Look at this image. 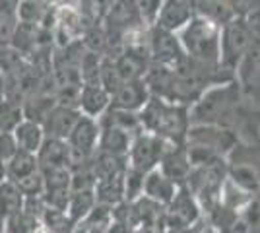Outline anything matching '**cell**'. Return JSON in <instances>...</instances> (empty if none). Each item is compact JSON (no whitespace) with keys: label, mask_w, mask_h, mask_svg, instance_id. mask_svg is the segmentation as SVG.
Listing matches in <instances>:
<instances>
[{"label":"cell","mask_w":260,"mask_h":233,"mask_svg":"<svg viewBox=\"0 0 260 233\" xmlns=\"http://www.w3.org/2000/svg\"><path fill=\"white\" fill-rule=\"evenodd\" d=\"M54 105H56V99H54L53 91H35L23 99V117L41 124Z\"/></svg>","instance_id":"603a6c76"},{"label":"cell","mask_w":260,"mask_h":233,"mask_svg":"<svg viewBox=\"0 0 260 233\" xmlns=\"http://www.w3.org/2000/svg\"><path fill=\"white\" fill-rule=\"evenodd\" d=\"M124 171L122 169L115 175H109L105 179H99L95 183V200L98 204H103V206H117L120 202H124Z\"/></svg>","instance_id":"e0dca14e"},{"label":"cell","mask_w":260,"mask_h":233,"mask_svg":"<svg viewBox=\"0 0 260 233\" xmlns=\"http://www.w3.org/2000/svg\"><path fill=\"white\" fill-rule=\"evenodd\" d=\"M239 189L247 190L249 194H256L260 190V173L256 165L250 161H235L229 167V177Z\"/></svg>","instance_id":"484cf974"},{"label":"cell","mask_w":260,"mask_h":233,"mask_svg":"<svg viewBox=\"0 0 260 233\" xmlns=\"http://www.w3.org/2000/svg\"><path fill=\"white\" fill-rule=\"evenodd\" d=\"M148 55H150L152 64H159V66H167V68L179 66L184 58H186L179 37L175 34H171V31H165L161 27H157V25L150 27Z\"/></svg>","instance_id":"ba28073f"},{"label":"cell","mask_w":260,"mask_h":233,"mask_svg":"<svg viewBox=\"0 0 260 233\" xmlns=\"http://www.w3.org/2000/svg\"><path fill=\"white\" fill-rule=\"evenodd\" d=\"M4 91H6V82H4V76H2V72H0V99L4 97Z\"/></svg>","instance_id":"ab89813d"},{"label":"cell","mask_w":260,"mask_h":233,"mask_svg":"<svg viewBox=\"0 0 260 233\" xmlns=\"http://www.w3.org/2000/svg\"><path fill=\"white\" fill-rule=\"evenodd\" d=\"M256 35L250 31V27L243 18H235L221 27L219 34V64L223 70L235 74L241 58L249 51L250 43Z\"/></svg>","instance_id":"277c9868"},{"label":"cell","mask_w":260,"mask_h":233,"mask_svg":"<svg viewBox=\"0 0 260 233\" xmlns=\"http://www.w3.org/2000/svg\"><path fill=\"white\" fill-rule=\"evenodd\" d=\"M95 204H98V200H95V192L93 190H76V192L70 194L68 206H66V214L72 220V223H78L93 210Z\"/></svg>","instance_id":"f1b7e54d"},{"label":"cell","mask_w":260,"mask_h":233,"mask_svg":"<svg viewBox=\"0 0 260 233\" xmlns=\"http://www.w3.org/2000/svg\"><path fill=\"white\" fill-rule=\"evenodd\" d=\"M12 134L18 142V148L23 152H29V154H37L41 144L45 142V138H47L43 126L39 122L29 121V119H23Z\"/></svg>","instance_id":"ffe728a7"},{"label":"cell","mask_w":260,"mask_h":233,"mask_svg":"<svg viewBox=\"0 0 260 233\" xmlns=\"http://www.w3.org/2000/svg\"><path fill=\"white\" fill-rule=\"evenodd\" d=\"M177 189H179V187L175 185L173 181H169V179L165 177L161 171L155 167L150 173L144 175L142 196L150 198L152 202H155V204H165V206H169V202H171V200L175 198V194H177Z\"/></svg>","instance_id":"2e32d148"},{"label":"cell","mask_w":260,"mask_h":233,"mask_svg":"<svg viewBox=\"0 0 260 233\" xmlns=\"http://www.w3.org/2000/svg\"><path fill=\"white\" fill-rule=\"evenodd\" d=\"M181 2H183L188 10H190L192 16H200L202 10H204V6H206L208 0H181Z\"/></svg>","instance_id":"74e56055"},{"label":"cell","mask_w":260,"mask_h":233,"mask_svg":"<svg viewBox=\"0 0 260 233\" xmlns=\"http://www.w3.org/2000/svg\"><path fill=\"white\" fill-rule=\"evenodd\" d=\"M190 18H192V14L181 0H163L161 12H159V18H157L155 25L165 29V31L177 34L179 29H183L184 25L190 22Z\"/></svg>","instance_id":"ac0fdd59"},{"label":"cell","mask_w":260,"mask_h":233,"mask_svg":"<svg viewBox=\"0 0 260 233\" xmlns=\"http://www.w3.org/2000/svg\"><path fill=\"white\" fill-rule=\"evenodd\" d=\"M35 2H45V4H54L56 0H35Z\"/></svg>","instance_id":"7bdbcfd3"},{"label":"cell","mask_w":260,"mask_h":233,"mask_svg":"<svg viewBox=\"0 0 260 233\" xmlns=\"http://www.w3.org/2000/svg\"><path fill=\"white\" fill-rule=\"evenodd\" d=\"M142 122V130L152 132L171 144H184V138L188 132V107L175 105L169 101L150 95L144 109L138 113Z\"/></svg>","instance_id":"7a4b0ae2"},{"label":"cell","mask_w":260,"mask_h":233,"mask_svg":"<svg viewBox=\"0 0 260 233\" xmlns=\"http://www.w3.org/2000/svg\"><path fill=\"white\" fill-rule=\"evenodd\" d=\"M200 16L208 18L210 22H214L216 25H219V27H223V25L229 23L231 20H235V14L231 10L228 0H208Z\"/></svg>","instance_id":"1f68e13d"},{"label":"cell","mask_w":260,"mask_h":233,"mask_svg":"<svg viewBox=\"0 0 260 233\" xmlns=\"http://www.w3.org/2000/svg\"><path fill=\"white\" fill-rule=\"evenodd\" d=\"M39 35H41V25L18 22L8 45H12L16 51H20L25 58H29L39 47Z\"/></svg>","instance_id":"7402d4cb"},{"label":"cell","mask_w":260,"mask_h":233,"mask_svg":"<svg viewBox=\"0 0 260 233\" xmlns=\"http://www.w3.org/2000/svg\"><path fill=\"white\" fill-rule=\"evenodd\" d=\"M99 132H101V126H99L98 119L80 115L72 132L66 138V142L70 146V152H72V165L70 167L91 161L93 154L98 152Z\"/></svg>","instance_id":"52a82bcc"},{"label":"cell","mask_w":260,"mask_h":233,"mask_svg":"<svg viewBox=\"0 0 260 233\" xmlns=\"http://www.w3.org/2000/svg\"><path fill=\"white\" fill-rule=\"evenodd\" d=\"M54 4H45V2H35V0H20L16 16L18 22L33 23V25H45L53 18Z\"/></svg>","instance_id":"cb8c5ba5"},{"label":"cell","mask_w":260,"mask_h":233,"mask_svg":"<svg viewBox=\"0 0 260 233\" xmlns=\"http://www.w3.org/2000/svg\"><path fill=\"white\" fill-rule=\"evenodd\" d=\"M111 60L115 62V66H117L120 78L124 82L142 80L146 76L150 64H152L148 51H142V49H122V53L117 55L115 58H111Z\"/></svg>","instance_id":"5bb4252c"},{"label":"cell","mask_w":260,"mask_h":233,"mask_svg":"<svg viewBox=\"0 0 260 233\" xmlns=\"http://www.w3.org/2000/svg\"><path fill=\"white\" fill-rule=\"evenodd\" d=\"M20 190L23 192V196L25 198H35V196H41L45 190V183H43V175H41V171H37V173H33L29 177L22 179V181H18L16 183Z\"/></svg>","instance_id":"836d02e7"},{"label":"cell","mask_w":260,"mask_h":233,"mask_svg":"<svg viewBox=\"0 0 260 233\" xmlns=\"http://www.w3.org/2000/svg\"><path fill=\"white\" fill-rule=\"evenodd\" d=\"M20 0H0V10H12L16 12Z\"/></svg>","instance_id":"f35d334b"},{"label":"cell","mask_w":260,"mask_h":233,"mask_svg":"<svg viewBox=\"0 0 260 233\" xmlns=\"http://www.w3.org/2000/svg\"><path fill=\"white\" fill-rule=\"evenodd\" d=\"M39 171V163H37V155L18 150L16 155L6 161V179H10L14 183L22 181V179L29 177L33 173Z\"/></svg>","instance_id":"83f0119b"},{"label":"cell","mask_w":260,"mask_h":233,"mask_svg":"<svg viewBox=\"0 0 260 233\" xmlns=\"http://www.w3.org/2000/svg\"><path fill=\"white\" fill-rule=\"evenodd\" d=\"M35 155L39 169H70L72 165L70 146L60 138H45V142Z\"/></svg>","instance_id":"4fadbf2b"},{"label":"cell","mask_w":260,"mask_h":233,"mask_svg":"<svg viewBox=\"0 0 260 233\" xmlns=\"http://www.w3.org/2000/svg\"><path fill=\"white\" fill-rule=\"evenodd\" d=\"M20 148H18V142H16V138H14V134L12 132H0V161H8L12 159L16 152H18Z\"/></svg>","instance_id":"d590c367"},{"label":"cell","mask_w":260,"mask_h":233,"mask_svg":"<svg viewBox=\"0 0 260 233\" xmlns=\"http://www.w3.org/2000/svg\"><path fill=\"white\" fill-rule=\"evenodd\" d=\"M82 113L74 109V107H66V105H54L49 111V115L45 117V121L41 122L47 138H60L66 140L68 134L72 132L74 124L78 122Z\"/></svg>","instance_id":"7c38bea8"},{"label":"cell","mask_w":260,"mask_h":233,"mask_svg":"<svg viewBox=\"0 0 260 233\" xmlns=\"http://www.w3.org/2000/svg\"><path fill=\"white\" fill-rule=\"evenodd\" d=\"M184 146L204 148L214 154L225 157L237 148V136L229 128L210 126V124H190L184 138Z\"/></svg>","instance_id":"8992f818"},{"label":"cell","mask_w":260,"mask_h":233,"mask_svg":"<svg viewBox=\"0 0 260 233\" xmlns=\"http://www.w3.org/2000/svg\"><path fill=\"white\" fill-rule=\"evenodd\" d=\"M6 179V163L4 161H0V183Z\"/></svg>","instance_id":"60d3db41"},{"label":"cell","mask_w":260,"mask_h":233,"mask_svg":"<svg viewBox=\"0 0 260 233\" xmlns=\"http://www.w3.org/2000/svg\"><path fill=\"white\" fill-rule=\"evenodd\" d=\"M198 216H200L198 204L190 196V190L183 185L181 189H177L175 198L169 202V214H167L169 225L175 229H183V227L192 225L198 220Z\"/></svg>","instance_id":"8fae6325"},{"label":"cell","mask_w":260,"mask_h":233,"mask_svg":"<svg viewBox=\"0 0 260 233\" xmlns=\"http://www.w3.org/2000/svg\"><path fill=\"white\" fill-rule=\"evenodd\" d=\"M111 107V95L101 84H82L78 97V111L91 119H99Z\"/></svg>","instance_id":"9a60e30c"},{"label":"cell","mask_w":260,"mask_h":233,"mask_svg":"<svg viewBox=\"0 0 260 233\" xmlns=\"http://www.w3.org/2000/svg\"><path fill=\"white\" fill-rule=\"evenodd\" d=\"M229 6H231V10L235 14V18H247L249 16V12L254 8V4H256V0H228Z\"/></svg>","instance_id":"8d00e7d4"},{"label":"cell","mask_w":260,"mask_h":233,"mask_svg":"<svg viewBox=\"0 0 260 233\" xmlns=\"http://www.w3.org/2000/svg\"><path fill=\"white\" fill-rule=\"evenodd\" d=\"M157 169L161 171L169 181H173L177 187H183L186 179L190 175V163H188V155H186V148L179 144H171L167 142V148L161 155V161Z\"/></svg>","instance_id":"9c48e42d"},{"label":"cell","mask_w":260,"mask_h":233,"mask_svg":"<svg viewBox=\"0 0 260 233\" xmlns=\"http://www.w3.org/2000/svg\"><path fill=\"white\" fill-rule=\"evenodd\" d=\"M165 148H167V142L163 138L142 130L132 138L130 152L126 155V165L146 175L159 165Z\"/></svg>","instance_id":"5b68a950"},{"label":"cell","mask_w":260,"mask_h":233,"mask_svg":"<svg viewBox=\"0 0 260 233\" xmlns=\"http://www.w3.org/2000/svg\"><path fill=\"white\" fill-rule=\"evenodd\" d=\"M98 121H99V126L119 128V130L132 134V136L142 132V122L138 113H130V111H122V109H115V107H109Z\"/></svg>","instance_id":"44dd1931"},{"label":"cell","mask_w":260,"mask_h":233,"mask_svg":"<svg viewBox=\"0 0 260 233\" xmlns=\"http://www.w3.org/2000/svg\"><path fill=\"white\" fill-rule=\"evenodd\" d=\"M239 101L241 86L237 80L212 86L192 103V107H188V122L229 128L237 121Z\"/></svg>","instance_id":"6da1fadb"},{"label":"cell","mask_w":260,"mask_h":233,"mask_svg":"<svg viewBox=\"0 0 260 233\" xmlns=\"http://www.w3.org/2000/svg\"><path fill=\"white\" fill-rule=\"evenodd\" d=\"M184 55L208 68H221L219 64V34L221 27L204 16H192L183 29L177 31Z\"/></svg>","instance_id":"3957f363"},{"label":"cell","mask_w":260,"mask_h":233,"mask_svg":"<svg viewBox=\"0 0 260 233\" xmlns=\"http://www.w3.org/2000/svg\"><path fill=\"white\" fill-rule=\"evenodd\" d=\"M41 231V220L33 216L31 212L22 210L6 218V233H39Z\"/></svg>","instance_id":"4dcf8cb0"},{"label":"cell","mask_w":260,"mask_h":233,"mask_svg":"<svg viewBox=\"0 0 260 233\" xmlns=\"http://www.w3.org/2000/svg\"><path fill=\"white\" fill-rule=\"evenodd\" d=\"M0 233H6V220L0 216Z\"/></svg>","instance_id":"b9f144b4"},{"label":"cell","mask_w":260,"mask_h":233,"mask_svg":"<svg viewBox=\"0 0 260 233\" xmlns=\"http://www.w3.org/2000/svg\"><path fill=\"white\" fill-rule=\"evenodd\" d=\"M23 204H25V196L20 187L10 179H4L0 183V216L6 220L14 214L22 212Z\"/></svg>","instance_id":"4316f807"},{"label":"cell","mask_w":260,"mask_h":233,"mask_svg":"<svg viewBox=\"0 0 260 233\" xmlns=\"http://www.w3.org/2000/svg\"><path fill=\"white\" fill-rule=\"evenodd\" d=\"M136 14L140 16V20L144 25L153 27L157 18H159V12H161L163 0H130Z\"/></svg>","instance_id":"d6a6232c"},{"label":"cell","mask_w":260,"mask_h":233,"mask_svg":"<svg viewBox=\"0 0 260 233\" xmlns=\"http://www.w3.org/2000/svg\"><path fill=\"white\" fill-rule=\"evenodd\" d=\"M23 119L25 117H23L22 103L8 97L0 99V132H14Z\"/></svg>","instance_id":"f546056e"},{"label":"cell","mask_w":260,"mask_h":233,"mask_svg":"<svg viewBox=\"0 0 260 233\" xmlns=\"http://www.w3.org/2000/svg\"><path fill=\"white\" fill-rule=\"evenodd\" d=\"M27 68V58L16 51L12 45H0V72L4 82H14L22 76Z\"/></svg>","instance_id":"d4e9b609"},{"label":"cell","mask_w":260,"mask_h":233,"mask_svg":"<svg viewBox=\"0 0 260 233\" xmlns=\"http://www.w3.org/2000/svg\"><path fill=\"white\" fill-rule=\"evenodd\" d=\"M150 99V89L142 80H128L111 95V107L130 113H140Z\"/></svg>","instance_id":"30bf717a"},{"label":"cell","mask_w":260,"mask_h":233,"mask_svg":"<svg viewBox=\"0 0 260 233\" xmlns=\"http://www.w3.org/2000/svg\"><path fill=\"white\" fill-rule=\"evenodd\" d=\"M132 134L119 130V128H111V126H101L99 132L98 150L105 154L117 155V157H126L132 144Z\"/></svg>","instance_id":"d6986e66"},{"label":"cell","mask_w":260,"mask_h":233,"mask_svg":"<svg viewBox=\"0 0 260 233\" xmlns=\"http://www.w3.org/2000/svg\"><path fill=\"white\" fill-rule=\"evenodd\" d=\"M16 25H18V16H16V12L0 10V45L10 43Z\"/></svg>","instance_id":"e575fe53"}]
</instances>
